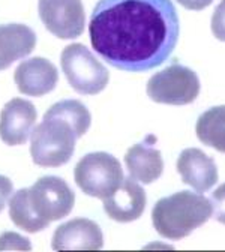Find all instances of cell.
Instances as JSON below:
<instances>
[{"label":"cell","instance_id":"1","mask_svg":"<svg viewBox=\"0 0 225 252\" xmlns=\"http://www.w3.org/2000/svg\"><path fill=\"white\" fill-rule=\"evenodd\" d=\"M179 32L171 0H99L89 23L93 50L126 72L162 65L177 45Z\"/></svg>","mask_w":225,"mask_h":252},{"label":"cell","instance_id":"2","mask_svg":"<svg viewBox=\"0 0 225 252\" xmlns=\"http://www.w3.org/2000/svg\"><path fill=\"white\" fill-rule=\"evenodd\" d=\"M212 215V201L197 192L180 191L155 204L152 220L155 230L162 237L179 240L206 224Z\"/></svg>","mask_w":225,"mask_h":252},{"label":"cell","instance_id":"3","mask_svg":"<svg viewBox=\"0 0 225 252\" xmlns=\"http://www.w3.org/2000/svg\"><path fill=\"white\" fill-rule=\"evenodd\" d=\"M77 134L63 119L44 116L30 135V155L36 165L60 167L72 158Z\"/></svg>","mask_w":225,"mask_h":252},{"label":"cell","instance_id":"4","mask_svg":"<svg viewBox=\"0 0 225 252\" xmlns=\"http://www.w3.org/2000/svg\"><path fill=\"white\" fill-rule=\"evenodd\" d=\"M74 179L81 191L95 198H107L123 182V170L114 156L105 152H93L77 162Z\"/></svg>","mask_w":225,"mask_h":252},{"label":"cell","instance_id":"5","mask_svg":"<svg viewBox=\"0 0 225 252\" xmlns=\"http://www.w3.org/2000/svg\"><path fill=\"white\" fill-rule=\"evenodd\" d=\"M60 65L71 87L81 94H98L108 84L107 68L83 44L65 47Z\"/></svg>","mask_w":225,"mask_h":252},{"label":"cell","instance_id":"6","mask_svg":"<svg viewBox=\"0 0 225 252\" xmlns=\"http://www.w3.org/2000/svg\"><path fill=\"white\" fill-rule=\"evenodd\" d=\"M149 98L158 104L186 105L200 94V80L197 74L182 65H171L155 74L147 81Z\"/></svg>","mask_w":225,"mask_h":252},{"label":"cell","instance_id":"7","mask_svg":"<svg viewBox=\"0 0 225 252\" xmlns=\"http://www.w3.org/2000/svg\"><path fill=\"white\" fill-rule=\"evenodd\" d=\"M29 201L36 216L47 225L68 216L75 204L69 185L57 176H44L29 189Z\"/></svg>","mask_w":225,"mask_h":252},{"label":"cell","instance_id":"8","mask_svg":"<svg viewBox=\"0 0 225 252\" xmlns=\"http://www.w3.org/2000/svg\"><path fill=\"white\" fill-rule=\"evenodd\" d=\"M38 11L47 30L60 39H74L84 32L81 0H39Z\"/></svg>","mask_w":225,"mask_h":252},{"label":"cell","instance_id":"9","mask_svg":"<svg viewBox=\"0 0 225 252\" xmlns=\"http://www.w3.org/2000/svg\"><path fill=\"white\" fill-rule=\"evenodd\" d=\"M36 108L27 99L14 98L0 113V138L8 146H21L33 132Z\"/></svg>","mask_w":225,"mask_h":252},{"label":"cell","instance_id":"10","mask_svg":"<svg viewBox=\"0 0 225 252\" xmlns=\"http://www.w3.org/2000/svg\"><path fill=\"white\" fill-rule=\"evenodd\" d=\"M18 90L29 96H44L54 90L59 81V72L53 63L44 57L23 60L14 72Z\"/></svg>","mask_w":225,"mask_h":252},{"label":"cell","instance_id":"11","mask_svg":"<svg viewBox=\"0 0 225 252\" xmlns=\"http://www.w3.org/2000/svg\"><path fill=\"white\" fill-rule=\"evenodd\" d=\"M146 207V192L144 189L131 179H123L116 191L104 198L105 213L117 222H132L137 220Z\"/></svg>","mask_w":225,"mask_h":252},{"label":"cell","instance_id":"12","mask_svg":"<svg viewBox=\"0 0 225 252\" xmlns=\"http://www.w3.org/2000/svg\"><path fill=\"white\" fill-rule=\"evenodd\" d=\"M177 171L182 176V182L195 192H206L218 182L215 161L200 149L183 150L177 159Z\"/></svg>","mask_w":225,"mask_h":252},{"label":"cell","instance_id":"13","mask_svg":"<svg viewBox=\"0 0 225 252\" xmlns=\"http://www.w3.org/2000/svg\"><path fill=\"white\" fill-rule=\"evenodd\" d=\"M104 237L101 227L86 218H78L57 227L53 236L51 248L62 249H101Z\"/></svg>","mask_w":225,"mask_h":252},{"label":"cell","instance_id":"14","mask_svg":"<svg viewBox=\"0 0 225 252\" xmlns=\"http://www.w3.org/2000/svg\"><path fill=\"white\" fill-rule=\"evenodd\" d=\"M36 45V35L26 24L9 23L0 26V71L24 59Z\"/></svg>","mask_w":225,"mask_h":252},{"label":"cell","instance_id":"15","mask_svg":"<svg viewBox=\"0 0 225 252\" xmlns=\"http://www.w3.org/2000/svg\"><path fill=\"white\" fill-rule=\"evenodd\" d=\"M125 162L131 177L141 183H153L164 171L162 155L147 143L132 146L126 152Z\"/></svg>","mask_w":225,"mask_h":252},{"label":"cell","instance_id":"16","mask_svg":"<svg viewBox=\"0 0 225 252\" xmlns=\"http://www.w3.org/2000/svg\"><path fill=\"white\" fill-rule=\"evenodd\" d=\"M195 132L203 144L225 153V105L204 111L197 120Z\"/></svg>","mask_w":225,"mask_h":252},{"label":"cell","instance_id":"17","mask_svg":"<svg viewBox=\"0 0 225 252\" xmlns=\"http://www.w3.org/2000/svg\"><path fill=\"white\" fill-rule=\"evenodd\" d=\"M9 216L12 222L27 233H38L41 230H45L48 225L41 220L36 213L32 209V204L29 201V189L23 188L17 191L9 201Z\"/></svg>","mask_w":225,"mask_h":252},{"label":"cell","instance_id":"18","mask_svg":"<svg viewBox=\"0 0 225 252\" xmlns=\"http://www.w3.org/2000/svg\"><path fill=\"white\" fill-rule=\"evenodd\" d=\"M44 116H53V117H59L63 119L65 122H68L77 137H83L92 122V116L90 111L86 108V105L77 99H65V101H59L54 105H51L48 108V111Z\"/></svg>","mask_w":225,"mask_h":252},{"label":"cell","instance_id":"19","mask_svg":"<svg viewBox=\"0 0 225 252\" xmlns=\"http://www.w3.org/2000/svg\"><path fill=\"white\" fill-rule=\"evenodd\" d=\"M212 32L216 39L225 42V0L216 6L212 17Z\"/></svg>","mask_w":225,"mask_h":252},{"label":"cell","instance_id":"20","mask_svg":"<svg viewBox=\"0 0 225 252\" xmlns=\"http://www.w3.org/2000/svg\"><path fill=\"white\" fill-rule=\"evenodd\" d=\"M30 242L17 234V233H5L0 236V249H30Z\"/></svg>","mask_w":225,"mask_h":252},{"label":"cell","instance_id":"21","mask_svg":"<svg viewBox=\"0 0 225 252\" xmlns=\"http://www.w3.org/2000/svg\"><path fill=\"white\" fill-rule=\"evenodd\" d=\"M213 216L218 222L225 225V183L221 185L212 195Z\"/></svg>","mask_w":225,"mask_h":252},{"label":"cell","instance_id":"22","mask_svg":"<svg viewBox=\"0 0 225 252\" xmlns=\"http://www.w3.org/2000/svg\"><path fill=\"white\" fill-rule=\"evenodd\" d=\"M12 182L6 177L0 174V212H2L8 203V198L12 194Z\"/></svg>","mask_w":225,"mask_h":252},{"label":"cell","instance_id":"23","mask_svg":"<svg viewBox=\"0 0 225 252\" xmlns=\"http://www.w3.org/2000/svg\"><path fill=\"white\" fill-rule=\"evenodd\" d=\"M177 2L186 8V9H191V11H201L204 8H207L213 0H177Z\"/></svg>","mask_w":225,"mask_h":252}]
</instances>
